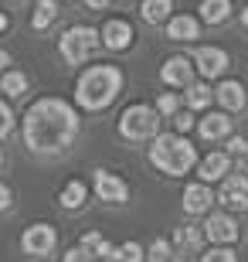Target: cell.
I'll list each match as a JSON object with an SVG mask.
<instances>
[{"mask_svg":"<svg viewBox=\"0 0 248 262\" xmlns=\"http://www.w3.org/2000/svg\"><path fill=\"white\" fill-rule=\"evenodd\" d=\"M218 204L228 211H248V177L245 174H228L218 187Z\"/></svg>","mask_w":248,"mask_h":262,"instance_id":"52a82bcc","label":"cell"},{"mask_svg":"<svg viewBox=\"0 0 248 262\" xmlns=\"http://www.w3.org/2000/svg\"><path fill=\"white\" fill-rule=\"evenodd\" d=\"M7 65H10V55L4 48H0V75H4V72H7Z\"/></svg>","mask_w":248,"mask_h":262,"instance_id":"d590c367","label":"cell"},{"mask_svg":"<svg viewBox=\"0 0 248 262\" xmlns=\"http://www.w3.org/2000/svg\"><path fill=\"white\" fill-rule=\"evenodd\" d=\"M241 28H245V31H248V7H245V10H241Z\"/></svg>","mask_w":248,"mask_h":262,"instance_id":"74e56055","label":"cell"},{"mask_svg":"<svg viewBox=\"0 0 248 262\" xmlns=\"http://www.w3.org/2000/svg\"><path fill=\"white\" fill-rule=\"evenodd\" d=\"M0 170H4V150H0Z\"/></svg>","mask_w":248,"mask_h":262,"instance_id":"f35d334b","label":"cell"},{"mask_svg":"<svg viewBox=\"0 0 248 262\" xmlns=\"http://www.w3.org/2000/svg\"><path fill=\"white\" fill-rule=\"evenodd\" d=\"M102 45V34L96 28H88V24H75V28H68L58 41V51H61V58L68 65H82L96 55V48Z\"/></svg>","mask_w":248,"mask_h":262,"instance_id":"5b68a950","label":"cell"},{"mask_svg":"<svg viewBox=\"0 0 248 262\" xmlns=\"http://www.w3.org/2000/svg\"><path fill=\"white\" fill-rule=\"evenodd\" d=\"M194 61L187 58V55H170V58L160 65V82L170 89H187L194 82Z\"/></svg>","mask_w":248,"mask_h":262,"instance_id":"9c48e42d","label":"cell"},{"mask_svg":"<svg viewBox=\"0 0 248 262\" xmlns=\"http://www.w3.org/2000/svg\"><path fill=\"white\" fill-rule=\"evenodd\" d=\"M160 113H156V106H146V102H133V106L123 109V116H119V133L126 136V140H133V143H140V140H153V136H160Z\"/></svg>","mask_w":248,"mask_h":262,"instance_id":"277c9868","label":"cell"},{"mask_svg":"<svg viewBox=\"0 0 248 262\" xmlns=\"http://www.w3.org/2000/svg\"><path fill=\"white\" fill-rule=\"evenodd\" d=\"M123 92V68L119 65H88L75 78V102L85 113H102Z\"/></svg>","mask_w":248,"mask_h":262,"instance_id":"7a4b0ae2","label":"cell"},{"mask_svg":"<svg viewBox=\"0 0 248 262\" xmlns=\"http://www.w3.org/2000/svg\"><path fill=\"white\" fill-rule=\"evenodd\" d=\"M194 123H197V119H194L191 109H181V113L173 116V133H181V136H184V133H191Z\"/></svg>","mask_w":248,"mask_h":262,"instance_id":"f1b7e54d","label":"cell"},{"mask_svg":"<svg viewBox=\"0 0 248 262\" xmlns=\"http://www.w3.org/2000/svg\"><path fill=\"white\" fill-rule=\"evenodd\" d=\"M78 249H82V252H85L88 259L96 255L99 262H105V259H116V252H119V249H116V245L109 242V238H105L102 232H96V228L82 235V242H78Z\"/></svg>","mask_w":248,"mask_h":262,"instance_id":"e0dca14e","label":"cell"},{"mask_svg":"<svg viewBox=\"0 0 248 262\" xmlns=\"http://www.w3.org/2000/svg\"><path fill=\"white\" fill-rule=\"evenodd\" d=\"M99 34H102V45L109 51H126L129 45H133V38H136L133 24H129L126 17H109L102 28H99Z\"/></svg>","mask_w":248,"mask_h":262,"instance_id":"7c38bea8","label":"cell"},{"mask_svg":"<svg viewBox=\"0 0 248 262\" xmlns=\"http://www.w3.org/2000/svg\"><path fill=\"white\" fill-rule=\"evenodd\" d=\"M10 28V17H7V14H4V10H0V34H4V31H7Z\"/></svg>","mask_w":248,"mask_h":262,"instance_id":"8d00e7d4","label":"cell"},{"mask_svg":"<svg viewBox=\"0 0 248 262\" xmlns=\"http://www.w3.org/2000/svg\"><path fill=\"white\" fill-rule=\"evenodd\" d=\"M10 133H14V109L0 99V140H4V136H10Z\"/></svg>","mask_w":248,"mask_h":262,"instance_id":"f546056e","label":"cell"},{"mask_svg":"<svg viewBox=\"0 0 248 262\" xmlns=\"http://www.w3.org/2000/svg\"><path fill=\"white\" fill-rule=\"evenodd\" d=\"M170 252H173V245L163 242V238H156V242L150 245V252H146V255H150V262H167V259H170Z\"/></svg>","mask_w":248,"mask_h":262,"instance_id":"4dcf8cb0","label":"cell"},{"mask_svg":"<svg viewBox=\"0 0 248 262\" xmlns=\"http://www.w3.org/2000/svg\"><path fill=\"white\" fill-rule=\"evenodd\" d=\"M163 31H167L170 41H197L200 38V17H194V14H173L163 24Z\"/></svg>","mask_w":248,"mask_h":262,"instance_id":"2e32d148","label":"cell"},{"mask_svg":"<svg viewBox=\"0 0 248 262\" xmlns=\"http://www.w3.org/2000/svg\"><path fill=\"white\" fill-rule=\"evenodd\" d=\"M200 262H238V259H235V252H231V245H214L211 252L200 255Z\"/></svg>","mask_w":248,"mask_h":262,"instance_id":"83f0119b","label":"cell"},{"mask_svg":"<svg viewBox=\"0 0 248 262\" xmlns=\"http://www.w3.org/2000/svg\"><path fill=\"white\" fill-rule=\"evenodd\" d=\"M197 174H200V181H204V184L224 181V177L231 174V157L224 154V150H211V154L197 164Z\"/></svg>","mask_w":248,"mask_h":262,"instance_id":"9a60e30c","label":"cell"},{"mask_svg":"<svg viewBox=\"0 0 248 262\" xmlns=\"http://www.w3.org/2000/svg\"><path fill=\"white\" fill-rule=\"evenodd\" d=\"M191 61H194V68H197L204 78H218V75H224V72H228V65H231L228 51L218 48V45H200V48H194Z\"/></svg>","mask_w":248,"mask_h":262,"instance_id":"8992f818","label":"cell"},{"mask_svg":"<svg viewBox=\"0 0 248 262\" xmlns=\"http://www.w3.org/2000/svg\"><path fill=\"white\" fill-rule=\"evenodd\" d=\"M224 154H228V157H248V140L231 133L228 136V150H224Z\"/></svg>","mask_w":248,"mask_h":262,"instance_id":"1f68e13d","label":"cell"},{"mask_svg":"<svg viewBox=\"0 0 248 262\" xmlns=\"http://www.w3.org/2000/svg\"><path fill=\"white\" fill-rule=\"evenodd\" d=\"M28 85H31V78H28V72H20V68H7V72L0 75V92L7 99H20L28 92Z\"/></svg>","mask_w":248,"mask_h":262,"instance_id":"d6986e66","label":"cell"},{"mask_svg":"<svg viewBox=\"0 0 248 262\" xmlns=\"http://www.w3.org/2000/svg\"><path fill=\"white\" fill-rule=\"evenodd\" d=\"M197 17L200 24H224L231 17V0H200Z\"/></svg>","mask_w":248,"mask_h":262,"instance_id":"ffe728a7","label":"cell"},{"mask_svg":"<svg viewBox=\"0 0 248 262\" xmlns=\"http://www.w3.org/2000/svg\"><path fill=\"white\" fill-rule=\"evenodd\" d=\"M146 249L140 242H123L119 245V252H116V262H146Z\"/></svg>","mask_w":248,"mask_h":262,"instance_id":"484cf974","label":"cell"},{"mask_svg":"<svg viewBox=\"0 0 248 262\" xmlns=\"http://www.w3.org/2000/svg\"><path fill=\"white\" fill-rule=\"evenodd\" d=\"M204 238H211L214 245H231V242H238V225H235L231 214L211 211L208 222H204Z\"/></svg>","mask_w":248,"mask_h":262,"instance_id":"8fae6325","label":"cell"},{"mask_svg":"<svg viewBox=\"0 0 248 262\" xmlns=\"http://www.w3.org/2000/svg\"><path fill=\"white\" fill-rule=\"evenodd\" d=\"M156 113H160L163 119H173L181 113V99L173 96V92H160V96H156Z\"/></svg>","mask_w":248,"mask_h":262,"instance_id":"4316f807","label":"cell"},{"mask_svg":"<svg viewBox=\"0 0 248 262\" xmlns=\"http://www.w3.org/2000/svg\"><path fill=\"white\" fill-rule=\"evenodd\" d=\"M92 184H96L99 201H105V204H126V201H129V184H126L119 174H109V170H96Z\"/></svg>","mask_w":248,"mask_h":262,"instance_id":"30bf717a","label":"cell"},{"mask_svg":"<svg viewBox=\"0 0 248 262\" xmlns=\"http://www.w3.org/2000/svg\"><path fill=\"white\" fill-rule=\"evenodd\" d=\"M200 238H204V228H197V225H184V228H177V235H173V245L181 249V252H191V249H197Z\"/></svg>","mask_w":248,"mask_h":262,"instance_id":"d4e9b609","label":"cell"},{"mask_svg":"<svg viewBox=\"0 0 248 262\" xmlns=\"http://www.w3.org/2000/svg\"><path fill=\"white\" fill-rule=\"evenodd\" d=\"M197 133L204 140H228L231 136V113H208L197 119Z\"/></svg>","mask_w":248,"mask_h":262,"instance_id":"ac0fdd59","label":"cell"},{"mask_svg":"<svg viewBox=\"0 0 248 262\" xmlns=\"http://www.w3.org/2000/svg\"><path fill=\"white\" fill-rule=\"evenodd\" d=\"M140 14L146 24H167L173 17V0H140Z\"/></svg>","mask_w":248,"mask_h":262,"instance_id":"44dd1931","label":"cell"},{"mask_svg":"<svg viewBox=\"0 0 248 262\" xmlns=\"http://www.w3.org/2000/svg\"><path fill=\"white\" fill-rule=\"evenodd\" d=\"M10 204H14V191L0 181V211H10Z\"/></svg>","mask_w":248,"mask_h":262,"instance_id":"d6a6232c","label":"cell"},{"mask_svg":"<svg viewBox=\"0 0 248 262\" xmlns=\"http://www.w3.org/2000/svg\"><path fill=\"white\" fill-rule=\"evenodd\" d=\"M7 4H14V0H7Z\"/></svg>","mask_w":248,"mask_h":262,"instance_id":"7bdbcfd3","label":"cell"},{"mask_svg":"<svg viewBox=\"0 0 248 262\" xmlns=\"http://www.w3.org/2000/svg\"><path fill=\"white\" fill-rule=\"evenodd\" d=\"M123 4H133V0H123Z\"/></svg>","mask_w":248,"mask_h":262,"instance_id":"60d3db41","label":"cell"},{"mask_svg":"<svg viewBox=\"0 0 248 262\" xmlns=\"http://www.w3.org/2000/svg\"><path fill=\"white\" fill-rule=\"evenodd\" d=\"M214 99H218V106L224 109V113H238V109L248 106V89L241 85L238 78H224V82H218V89H214Z\"/></svg>","mask_w":248,"mask_h":262,"instance_id":"4fadbf2b","label":"cell"},{"mask_svg":"<svg viewBox=\"0 0 248 262\" xmlns=\"http://www.w3.org/2000/svg\"><path fill=\"white\" fill-rule=\"evenodd\" d=\"M184 102H187V109H191V113H197V109H208L211 102H214V89H211L208 82H191V85H187V96H184Z\"/></svg>","mask_w":248,"mask_h":262,"instance_id":"603a6c76","label":"cell"},{"mask_svg":"<svg viewBox=\"0 0 248 262\" xmlns=\"http://www.w3.org/2000/svg\"><path fill=\"white\" fill-rule=\"evenodd\" d=\"M58 4H68V0H58Z\"/></svg>","mask_w":248,"mask_h":262,"instance_id":"ab89813d","label":"cell"},{"mask_svg":"<svg viewBox=\"0 0 248 262\" xmlns=\"http://www.w3.org/2000/svg\"><path fill=\"white\" fill-rule=\"evenodd\" d=\"M150 164L170 177H184L197 167V146L181 133H160L150 143Z\"/></svg>","mask_w":248,"mask_h":262,"instance_id":"3957f363","label":"cell"},{"mask_svg":"<svg viewBox=\"0 0 248 262\" xmlns=\"http://www.w3.org/2000/svg\"><path fill=\"white\" fill-rule=\"evenodd\" d=\"M61 262H88V255L82 252V249H68V252H65V259H61Z\"/></svg>","mask_w":248,"mask_h":262,"instance_id":"836d02e7","label":"cell"},{"mask_svg":"<svg viewBox=\"0 0 248 262\" xmlns=\"http://www.w3.org/2000/svg\"><path fill=\"white\" fill-rule=\"evenodd\" d=\"M85 198H88L85 181H68V184L61 187L58 201H61V208H65V211H78V208H85Z\"/></svg>","mask_w":248,"mask_h":262,"instance_id":"7402d4cb","label":"cell"},{"mask_svg":"<svg viewBox=\"0 0 248 262\" xmlns=\"http://www.w3.org/2000/svg\"><path fill=\"white\" fill-rule=\"evenodd\" d=\"M218 201L214 198V191H211V184H204V181H191V184L184 187V211L191 214H204L211 211V204Z\"/></svg>","mask_w":248,"mask_h":262,"instance_id":"5bb4252c","label":"cell"},{"mask_svg":"<svg viewBox=\"0 0 248 262\" xmlns=\"http://www.w3.org/2000/svg\"><path fill=\"white\" fill-rule=\"evenodd\" d=\"M24 133V146L38 157H58L75 143L78 136V113L72 102L58 96H44L38 102H31L20 123Z\"/></svg>","mask_w":248,"mask_h":262,"instance_id":"6da1fadb","label":"cell"},{"mask_svg":"<svg viewBox=\"0 0 248 262\" xmlns=\"http://www.w3.org/2000/svg\"><path fill=\"white\" fill-rule=\"evenodd\" d=\"M55 245H58V232L51 228V225H44V222L24 228V235H20V249H24L28 255H51Z\"/></svg>","mask_w":248,"mask_h":262,"instance_id":"ba28073f","label":"cell"},{"mask_svg":"<svg viewBox=\"0 0 248 262\" xmlns=\"http://www.w3.org/2000/svg\"><path fill=\"white\" fill-rule=\"evenodd\" d=\"M105 262H116V259H105Z\"/></svg>","mask_w":248,"mask_h":262,"instance_id":"b9f144b4","label":"cell"},{"mask_svg":"<svg viewBox=\"0 0 248 262\" xmlns=\"http://www.w3.org/2000/svg\"><path fill=\"white\" fill-rule=\"evenodd\" d=\"M85 7L88 10H105V7H109V0H85Z\"/></svg>","mask_w":248,"mask_h":262,"instance_id":"e575fe53","label":"cell"},{"mask_svg":"<svg viewBox=\"0 0 248 262\" xmlns=\"http://www.w3.org/2000/svg\"><path fill=\"white\" fill-rule=\"evenodd\" d=\"M58 17V0H38L34 14H31V28L34 31H48Z\"/></svg>","mask_w":248,"mask_h":262,"instance_id":"cb8c5ba5","label":"cell"}]
</instances>
